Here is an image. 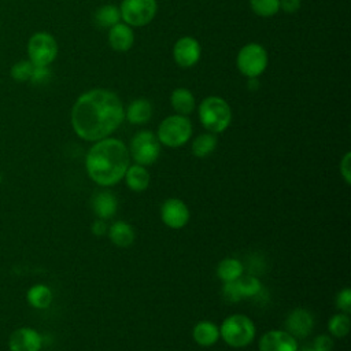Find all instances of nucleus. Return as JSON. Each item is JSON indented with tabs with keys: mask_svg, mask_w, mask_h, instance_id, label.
Returning <instances> with one entry per match:
<instances>
[{
	"mask_svg": "<svg viewBox=\"0 0 351 351\" xmlns=\"http://www.w3.org/2000/svg\"><path fill=\"white\" fill-rule=\"evenodd\" d=\"M125 119L121 99L111 90L96 88L82 93L71 108V126L78 137L99 141L115 132Z\"/></svg>",
	"mask_w": 351,
	"mask_h": 351,
	"instance_id": "f257e3e1",
	"label": "nucleus"
},
{
	"mask_svg": "<svg viewBox=\"0 0 351 351\" xmlns=\"http://www.w3.org/2000/svg\"><path fill=\"white\" fill-rule=\"evenodd\" d=\"M130 162L129 148L118 138L106 137L95 141L86 154L85 167L89 177L101 186L118 184Z\"/></svg>",
	"mask_w": 351,
	"mask_h": 351,
	"instance_id": "f03ea898",
	"label": "nucleus"
},
{
	"mask_svg": "<svg viewBox=\"0 0 351 351\" xmlns=\"http://www.w3.org/2000/svg\"><path fill=\"white\" fill-rule=\"evenodd\" d=\"M199 119L210 133H221L232 122V110L219 96H208L199 104Z\"/></svg>",
	"mask_w": 351,
	"mask_h": 351,
	"instance_id": "7ed1b4c3",
	"label": "nucleus"
},
{
	"mask_svg": "<svg viewBox=\"0 0 351 351\" xmlns=\"http://www.w3.org/2000/svg\"><path fill=\"white\" fill-rule=\"evenodd\" d=\"M219 336L226 344L234 348L248 346L255 337V325L252 319L243 314H233L225 318L219 328Z\"/></svg>",
	"mask_w": 351,
	"mask_h": 351,
	"instance_id": "20e7f679",
	"label": "nucleus"
},
{
	"mask_svg": "<svg viewBox=\"0 0 351 351\" xmlns=\"http://www.w3.org/2000/svg\"><path fill=\"white\" fill-rule=\"evenodd\" d=\"M192 136V123L186 115L174 114L165 118L159 126L156 137L160 144L178 148L184 145Z\"/></svg>",
	"mask_w": 351,
	"mask_h": 351,
	"instance_id": "39448f33",
	"label": "nucleus"
},
{
	"mask_svg": "<svg viewBox=\"0 0 351 351\" xmlns=\"http://www.w3.org/2000/svg\"><path fill=\"white\" fill-rule=\"evenodd\" d=\"M267 52L258 43L245 44L237 53L236 66L247 78H258L267 67Z\"/></svg>",
	"mask_w": 351,
	"mask_h": 351,
	"instance_id": "423d86ee",
	"label": "nucleus"
},
{
	"mask_svg": "<svg viewBox=\"0 0 351 351\" xmlns=\"http://www.w3.org/2000/svg\"><path fill=\"white\" fill-rule=\"evenodd\" d=\"M121 19L130 27H141L152 22L158 11L156 0H122Z\"/></svg>",
	"mask_w": 351,
	"mask_h": 351,
	"instance_id": "0eeeda50",
	"label": "nucleus"
},
{
	"mask_svg": "<svg viewBox=\"0 0 351 351\" xmlns=\"http://www.w3.org/2000/svg\"><path fill=\"white\" fill-rule=\"evenodd\" d=\"M129 154L137 165L148 166L156 162L160 154V143L151 130L137 132L129 147Z\"/></svg>",
	"mask_w": 351,
	"mask_h": 351,
	"instance_id": "6e6552de",
	"label": "nucleus"
},
{
	"mask_svg": "<svg viewBox=\"0 0 351 351\" xmlns=\"http://www.w3.org/2000/svg\"><path fill=\"white\" fill-rule=\"evenodd\" d=\"M58 55V43L47 32L34 33L27 41V56L34 66H49Z\"/></svg>",
	"mask_w": 351,
	"mask_h": 351,
	"instance_id": "1a4fd4ad",
	"label": "nucleus"
},
{
	"mask_svg": "<svg viewBox=\"0 0 351 351\" xmlns=\"http://www.w3.org/2000/svg\"><path fill=\"white\" fill-rule=\"evenodd\" d=\"M43 347V336L30 326H21L11 332L8 337L10 351H40Z\"/></svg>",
	"mask_w": 351,
	"mask_h": 351,
	"instance_id": "9d476101",
	"label": "nucleus"
},
{
	"mask_svg": "<svg viewBox=\"0 0 351 351\" xmlns=\"http://www.w3.org/2000/svg\"><path fill=\"white\" fill-rule=\"evenodd\" d=\"M202 48L196 38L191 36L181 37L173 47V58L180 67L188 69L195 66L200 59Z\"/></svg>",
	"mask_w": 351,
	"mask_h": 351,
	"instance_id": "9b49d317",
	"label": "nucleus"
},
{
	"mask_svg": "<svg viewBox=\"0 0 351 351\" xmlns=\"http://www.w3.org/2000/svg\"><path fill=\"white\" fill-rule=\"evenodd\" d=\"M160 218L166 226L181 229L189 221V208L182 200L170 197L160 206Z\"/></svg>",
	"mask_w": 351,
	"mask_h": 351,
	"instance_id": "f8f14e48",
	"label": "nucleus"
},
{
	"mask_svg": "<svg viewBox=\"0 0 351 351\" xmlns=\"http://www.w3.org/2000/svg\"><path fill=\"white\" fill-rule=\"evenodd\" d=\"M296 339L285 330H269L259 340V351H298Z\"/></svg>",
	"mask_w": 351,
	"mask_h": 351,
	"instance_id": "ddd939ff",
	"label": "nucleus"
},
{
	"mask_svg": "<svg viewBox=\"0 0 351 351\" xmlns=\"http://www.w3.org/2000/svg\"><path fill=\"white\" fill-rule=\"evenodd\" d=\"M285 326L288 333L295 339H304L311 333L314 328V317L306 308H295L287 317Z\"/></svg>",
	"mask_w": 351,
	"mask_h": 351,
	"instance_id": "4468645a",
	"label": "nucleus"
},
{
	"mask_svg": "<svg viewBox=\"0 0 351 351\" xmlns=\"http://www.w3.org/2000/svg\"><path fill=\"white\" fill-rule=\"evenodd\" d=\"M134 43L133 29L125 22H118L112 27H110L108 33V44L114 51L126 52L132 48Z\"/></svg>",
	"mask_w": 351,
	"mask_h": 351,
	"instance_id": "2eb2a0df",
	"label": "nucleus"
},
{
	"mask_svg": "<svg viewBox=\"0 0 351 351\" xmlns=\"http://www.w3.org/2000/svg\"><path fill=\"white\" fill-rule=\"evenodd\" d=\"M92 208L97 218L100 219H108L111 218L118 208V200L114 193L108 191H101L96 193L92 199Z\"/></svg>",
	"mask_w": 351,
	"mask_h": 351,
	"instance_id": "dca6fc26",
	"label": "nucleus"
},
{
	"mask_svg": "<svg viewBox=\"0 0 351 351\" xmlns=\"http://www.w3.org/2000/svg\"><path fill=\"white\" fill-rule=\"evenodd\" d=\"M151 117H152V106L147 99H143V97L133 100L125 111V118L134 125L145 123L151 119Z\"/></svg>",
	"mask_w": 351,
	"mask_h": 351,
	"instance_id": "f3484780",
	"label": "nucleus"
},
{
	"mask_svg": "<svg viewBox=\"0 0 351 351\" xmlns=\"http://www.w3.org/2000/svg\"><path fill=\"white\" fill-rule=\"evenodd\" d=\"M193 340L202 347H210L219 339V328L211 321H200L193 326Z\"/></svg>",
	"mask_w": 351,
	"mask_h": 351,
	"instance_id": "a211bd4d",
	"label": "nucleus"
},
{
	"mask_svg": "<svg viewBox=\"0 0 351 351\" xmlns=\"http://www.w3.org/2000/svg\"><path fill=\"white\" fill-rule=\"evenodd\" d=\"M52 291L45 284H34L26 292V302L29 306L37 310L48 308L52 303Z\"/></svg>",
	"mask_w": 351,
	"mask_h": 351,
	"instance_id": "6ab92c4d",
	"label": "nucleus"
},
{
	"mask_svg": "<svg viewBox=\"0 0 351 351\" xmlns=\"http://www.w3.org/2000/svg\"><path fill=\"white\" fill-rule=\"evenodd\" d=\"M170 103H171V107L174 108V111L180 115H189L195 110V106H196L192 92L186 88H176L171 92Z\"/></svg>",
	"mask_w": 351,
	"mask_h": 351,
	"instance_id": "aec40b11",
	"label": "nucleus"
},
{
	"mask_svg": "<svg viewBox=\"0 0 351 351\" xmlns=\"http://www.w3.org/2000/svg\"><path fill=\"white\" fill-rule=\"evenodd\" d=\"M125 181L129 189L134 192H143L149 185V173L141 165H132L125 173Z\"/></svg>",
	"mask_w": 351,
	"mask_h": 351,
	"instance_id": "412c9836",
	"label": "nucleus"
},
{
	"mask_svg": "<svg viewBox=\"0 0 351 351\" xmlns=\"http://www.w3.org/2000/svg\"><path fill=\"white\" fill-rule=\"evenodd\" d=\"M107 232H108V236H110L111 241L118 247L126 248L134 241V230L125 221L114 222Z\"/></svg>",
	"mask_w": 351,
	"mask_h": 351,
	"instance_id": "4be33fe9",
	"label": "nucleus"
},
{
	"mask_svg": "<svg viewBox=\"0 0 351 351\" xmlns=\"http://www.w3.org/2000/svg\"><path fill=\"white\" fill-rule=\"evenodd\" d=\"M243 274V263L234 258H225L218 263L217 276L223 281H234Z\"/></svg>",
	"mask_w": 351,
	"mask_h": 351,
	"instance_id": "5701e85b",
	"label": "nucleus"
},
{
	"mask_svg": "<svg viewBox=\"0 0 351 351\" xmlns=\"http://www.w3.org/2000/svg\"><path fill=\"white\" fill-rule=\"evenodd\" d=\"M217 147V137L214 133H202L192 143V152L197 158L210 155Z\"/></svg>",
	"mask_w": 351,
	"mask_h": 351,
	"instance_id": "b1692460",
	"label": "nucleus"
},
{
	"mask_svg": "<svg viewBox=\"0 0 351 351\" xmlns=\"http://www.w3.org/2000/svg\"><path fill=\"white\" fill-rule=\"evenodd\" d=\"M95 21L97 25L103 27H112L121 21L119 8L112 4H106L96 10L95 12Z\"/></svg>",
	"mask_w": 351,
	"mask_h": 351,
	"instance_id": "393cba45",
	"label": "nucleus"
},
{
	"mask_svg": "<svg viewBox=\"0 0 351 351\" xmlns=\"http://www.w3.org/2000/svg\"><path fill=\"white\" fill-rule=\"evenodd\" d=\"M237 287L240 291L241 298H251L256 296L262 291V284L255 276H240L237 280Z\"/></svg>",
	"mask_w": 351,
	"mask_h": 351,
	"instance_id": "a878e982",
	"label": "nucleus"
},
{
	"mask_svg": "<svg viewBox=\"0 0 351 351\" xmlns=\"http://www.w3.org/2000/svg\"><path fill=\"white\" fill-rule=\"evenodd\" d=\"M250 7L254 14L267 18L280 11V0H250Z\"/></svg>",
	"mask_w": 351,
	"mask_h": 351,
	"instance_id": "bb28decb",
	"label": "nucleus"
},
{
	"mask_svg": "<svg viewBox=\"0 0 351 351\" xmlns=\"http://www.w3.org/2000/svg\"><path fill=\"white\" fill-rule=\"evenodd\" d=\"M328 328H329V332L335 336V337H344L348 335V330H350V318H348V314H344V313H339V314H335L330 319H329V324H328Z\"/></svg>",
	"mask_w": 351,
	"mask_h": 351,
	"instance_id": "cd10ccee",
	"label": "nucleus"
},
{
	"mask_svg": "<svg viewBox=\"0 0 351 351\" xmlns=\"http://www.w3.org/2000/svg\"><path fill=\"white\" fill-rule=\"evenodd\" d=\"M33 69H34V64L29 59L27 60H19L15 64H12L11 77H12V80H15L18 82L30 81L32 74H33Z\"/></svg>",
	"mask_w": 351,
	"mask_h": 351,
	"instance_id": "c85d7f7f",
	"label": "nucleus"
},
{
	"mask_svg": "<svg viewBox=\"0 0 351 351\" xmlns=\"http://www.w3.org/2000/svg\"><path fill=\"white\" fill-rule=\"evenodd\" d=\"M336 306L344 314H348L351 311V289L350 288H344L337 293Z\"/></svg>",
	"mask_w": 351,
	"mask_h": 351,
	"instance_id": "c756f323",
	"label": "nucleus"
},
{
	"mask_svg": "<svg viewBox=\"0 0 351 351\" xmlns=\"http://www.w3.org/2000/svg\"><path fill=\"white\" fill-rule=\"evenodd\" d=\"M222 295L228 302H239L241 298L239 287L236 280L234 281H229V282H223V289H222Z\"/></svg>",
	"mask_w": 351,
	"mask_h": 351,
	"instance_id": "7c9ffc66",
	"label": "nucleus"
},
{
	"mask_svg": "<svg viewBox=\"0 0 351 351\" xmlns=\"http://www.w3.org/2000/svg\"><path fill=\"white\" fill-rule=\"evenodd\" d=\"M313 347L318 351H330L333 347V340L328 335H319L314 339Z\"/></svg>",
	"mask_w": 351,
	"mask_h": 351,
	"instance_id": "2f4dec72",
	"label": "nucleus"
},
{
	"mask_svg": "<svg viewBox=\"0 0 351 351\" xmlns=\"http://www.w3.org/2000/svg\"><path fill=\"white\" fill-rule=\"evenodd\" d=\"M48 77H49V69H48V66H34L30 81L34 82V84H41V82H44Z\"/></svg>",
	"mask_w": 351,
	"mask_h": 351,
	"instance_id": "473e14b6",
	"label": "nucleus"
},
{
	"mask_svg": "<svg viewBox=\"0 0 351 351\" xmlns=\"http://www.w3.org/2000/svg\"><path fill=\"white\" fill-rule=\"evenodd\" d=\"M340 173L347 184L351 182V154L347 152L340 162Z\"/></svg>",
	"mask_w": 351,
	"mask_h": 351,
	"instance_id": "72a5a7b5",
	"label": "nucleus"
},
{
	"mask_svg": "<svg viewBox=\"0 0 351 351\" xmlns=\"http://www.w3.org/2000/svg\"><path fill=\"white\" fill-rule=\"evenodd\" d=\"M302 5L300 0H280V8H282L288 14H293L299 11Z\"/></svg>",
	"mask_w": 351,
	"mask_h": 351,
	"instance_id": "f704fd0d",
	"label": "nucleus"
},
{
	"mask_svg": "<svg viewBox=\"0 0 351 351\" xmlns=\"http://www.w3.org/2000/svg\"><path fill=\"white\" fill-rule=\"evenodd\" d=\"M107 230H108V228H107V223L104 222V219L97 218V219L93 222V225H92V232H93L96 236H103V234L107 233Z\"/></svg>",
	"mask_w": 351,
	"mask_h": 351,
	"instance_id": "c9c22d12",
	"label": "nucleus"
},
{
	"mask_svg": "<svg viewBox=\"0 0 351 351\" xmlns=\"http://www.w3.org/2000/svg\"><path fill=\"white\" fill-rule=\"evenodd\" d=\"M298 351H318V350L314 348L313 344H311V346H304V347H302V348H298Z\"/></svg>",
	"mask_w": 351,
	"mask_h": 351,
	"instance_id": "e433bc0d",
	"label": "nucleus"
}]
</instances>
